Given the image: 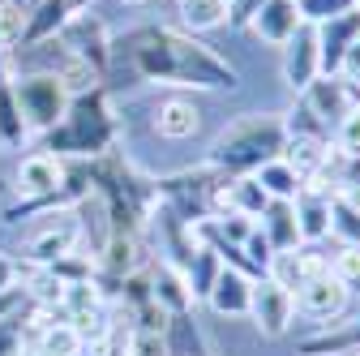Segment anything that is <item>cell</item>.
Here are the masks:
<instances>
[{"instance_id":"6da1fadb","label":"cell","mask_w":360,"mask_h":356,"mask_svg":"<svg viewBox=\"0 0 360 356\" xmlns=\"http://www.w3.org/2000/svg\"><path fill=\"white\" fill-rule=\"evenodd\" d=\"M283 142H288V129H283L279 116H240V120H232L228 129L219 133L210 163H214L219 172L253 176L262 163L279 159Z\"/></svg>"},{"instance_id":"7a4b0ae2","label":"cell","mask_w":360,"mask_h":356,"mask_svg":"<svg viewBox=\"0 0 360 356\" xmlns=\"http://www.w3.org/2000/svg\"><path fill=\"white\" fill-rule=\"evenodd\" d=\"M249 318L262 331V339H279L292 331L296 322V296L288 288H279L275 279H253V296H249Z\"/></svg>"},{"instance_id":"3957f363","label":"cell","mask_w":360,"mask_h":356,"mask_svg":"<svg viewBox=\"0 0 360 356\" xmlns=\"http://www.w3.org/2000/svg\"><path fill=\"white\" fill-rule=\"evenodd\" d=\"M65 108H69V91L52 73H39V77L18 82V112H22L26 125L48 129V125L65 120Z\"/></svg>"},{"instance_id":"277c9868","label":"cell","mask_w":360,"mask_h":356,"mask_svg":"<svg viewBox=\"0 0 360 356\" xmlns=\"http://www.w3.org/2000/svg\"><path fill=\"white\" fill-rule=\"evenodd\" d=\"M347 300H352V288L326 271V275H318V279H309V284L296 288V314L313 318L318 326H326V322H335L347 309Z\"/></svg>"},{"instance_id":"5b68a950","label":"cell","mask_w":360,"mask_h":356,"mask_svg":"<svg viewBox=\"0 0 360 356\" xmlns=\"http://www.w3.org/2000/svg\"><path fill=\"white\" fill-rule=\"evenodd\" d=\"M322 73V43H318V26L304 22L288 43H283V77L292 91H304L309 82H318Z\"/></svg>"},{"instance_id":"8992f818","label":"cell","mask_w":360,"mask_h":356,"mask_svg":"<svg viewBox=\"0 0 360 356\" xmlns=\"http://www.w3.org/2000/svg\"><path fill=\"white\" fill-rule=\"evenodd\" d=\"M48 219H52V224L43 228V232H34V241H30V258H34L39 266H52V262L69 258L73 245H77V236H82V224L73 219V210L48 215Z\"/></svg>"},{"instance_id":"52a82bcc","label":"cell","mask_w":360,"mask_h":356,"mask_svg":"<svg viewBox=\"0 0 360 356\" xmlns=\"http://www.w3.org/2000/svg\"><path fill=\"white\" fill-rule=\"evenodd\" d=\"M300 26H304V18H300V5H296V0H262L257 18L249 22V30H253L262 43H275V48H283V43H288Z\"/></svg>"},{"instance_id":"ba28073f","label":"cell","mask_w":360,"mask_h":356,"mask_svg":"<svg viewBox=\"0 0 360 356\" xmlns=\"http://www.w3.org/2000/svg\"><path fill=\"white\" fill-rule=\"evenodd\" d=\"M330 206H335V198H330V193H318V189H309V185L292 198L300 245H318V241H326V236H330Z\"/></svg>"},{"instance_id":"9c48e42d","label":"cell","mask_w":360,"mask_h":356,"mask_svg":"<svg viewBox=\"0 0 360 356\" xmlns=\"http://www.w3.org/2000/svg\"><path fill=\"white\" fill-rule=\"evenodd\" d=\"M300 356H356L360 352V318H347V322H326L318 335H304L300 343Z\"/></svg>"},{"instance_id":"30bf717a","label":"cell","mask_w":360,"mask_h":356,"mask_svg":"<svg viewBox=\"0 0 360 356\" xmlns=\"http://www.w3.org/2000/svg\"><path fill=\"white\" fill-rule=\"evenodd\" d=\"M249 296H253V279L232 271V266H223L214 288H210V296H206V305L219 318H249Z\"/></svg>"},{"instance_id":"8fae6325","label":"cell","mask_w":360,"mask_h":356,"mask_svg":"<svg viewBox=\"0 0 360 356\" xmlns=\"http://www.w3.org/2000/svg\"><path fill=\"white\" fill-rule=\"evenodd\" d=\"M150 296H155V305L163 309L167 318H180V314H189V309L198 305L193 292H189V284H185V271H180V266H172V262H159V266H155Z\"/></svg>"},{"instance_id":"7c38bea8","label":"cell","mask_w":360,"mask_h":356,"mask_svg":"<svg viewBox=\"0 0 360 356\" xmlns=\"http://www.w3.org/2000/svg\"><path fill=\"white\" fill-rule=\"evenodd\" d=\"M65 185V167L56 155H30L18 163V193L22 198H52Z\"/></svg>"},{"instance_id":"4fadbf2b","label":"cell","mask_w":360,"mask_h":356,"mask_svg":"<svg viewBox=\"0 0 360 356\" xmlns=\"http://www.w3.org/2000/svg\"><path fill=\"white\" fill-rule=\"evenodd\" d=\"M198 125H202V112H198L189 99H167V103H159V112H155V129H159V138H167V142L193 138Z\"/></svg>"},{"instance_id":"5bb4252c","label":"cell","mask_w":360,"mask_h":356,"mask_svg":"<svg viewBox=\"0 0 360 356\" xmlns=\"http://www.w3.org/2000/svg\"><path fill=\"white\" fill-rule=\"evenodd\" d=\"M262 236L270 241V249H300V232H296V210L292 202H270L262 210Z\"/></svg>"},{"instance_id":"9a60e30c","label":"cell","mask_w":360,"mask_h":356,"mask_svg":"<svg viewBox=\"0 0 360 356\" xmlns=\"http://www.w3.org/2000/svg\"><path fill=\"white\" fill-rule=\"evenodd\" d=\"M326 151H330V138H288L283 151H279V159L300 176V181H309V176L322 167Z\"/></svg>"},{"instance_id":"2e32d148","label":"cell","mask_w":360,"mask_h":356,"mask_svg":"<svg viewBox=\"0 0 360 356\" xmlns=\"http://www.w3.org/2000/svg\"><path fill=\"white\" fill-rule=\"evenodd\" d=\"M253 181L266 189V198L270 202H292L300 189H304V181H300V176L283 163V159H270V163H262L257 172H253Z\"/></svg>"},{"instance_id":"e0dca14e","label":"cell","mask_w":360,"mask_h":356,"mask_svg":"<svg viewBox=\"0 0 360 356\" xmlns=\"http://www.w3.org/2000/svg\"><path fill=\"white\" fill-rule=\"evenodd\" d=\"M34 352L39 356H82L86 343H82L73 322H48L39 331V339H34Z\"/></svg>"},{"instance_id":"ac0fdd59","label":"cell","mask_w":360,"mask_h":356,"mask_svg":"<svg viewBox=\"0 0 360 356\" xmlns=\"http://www.w3.org/2000/svg\"><path fill=\"white\" fill-rule=\"evenodd\" d=\"M99 258H103V266H108L112 275H124V279H129V275H138V266H142V245L133 241L129 232H124V236H120V232H112Z\"/></svg>"},{"instance_id":"d6986e66","label":"cell","mask_w":360,"mask_h":356,"mask_svg":"<svg viewBox=\"0 0 360 356\" xmlns=\"http://www.w3.org/2000/svg\"><path fill=\"white\" fill-rule=\"evenodd\" d=\"M176 5H180V22L189 30H219L232 13L228 0H176Z\"/></svg>"},{"instance_id":"ffe728a7","label":"cell","mask_w":360,"mask_h":356,"mask_svg":"<svg viewBox=\"0 0 360 356\" xmlns=\"http://www.w3.org/2000/svg\"><path fill=\"white\" fill-rule=\"evenodd\" d=\"M219 271H223V262H219V253H214V249H198V253L185 262V284H189L193 300H206V296H210V288H214Z\"/></svg>"},{"instance_id":"44dd1931","label":"cell","mask_w":360,"mask_h":356,"mask_svg":"<svg viewBox=\"0 0 360 356\" xmlns=\"http://www.w3.org/2000/svg\"><path fill=\"white\" fill-rule=\"evenodd\" d=\"M65 18H69V0H43V5L34 9V18L26 13V26H22V43H43L52 30H60L65 26Z\"/></svg>"},{"instance_id":"7402d4cb","label":"cell","mask_w":360,"mask_h":356,"mask_svg":"<svg viewBox=\"0 0 360 356\" xmlns=\"http://www.w3.org/2000/svg\"><path fill=\"white\" fill-rule=\"evenodd\" d=\"M22 26H26V9L13 5V0H0V52L22 43Z\"/></svg>"},{"instance_id":"603a6c76","label":"cell","mask_w":360,"mask_h":356,"mask_svg":"<svg viewBox=\"0 0 360 356\" xmlns=\"http://www.w3.org/2000/svg\"><path fill=\"white\" fill-rule=\"evenodd\" d=\"M296 5H300V18H304V22L322 26V22H330V18L352 13V9H356V0H296Z\"/></svg>"},{"instance_id":"cb8c5ba5","label":"cell","mask_w":360,"mask_h":356,"mask_svg":"<svg viewBox=\"0 0 360 356\" xmlns=\"http://www.w3.org/2000/svg\"><path fill=\"white\" fill-rule=\"evenodd\" d=\"M330 275H335V279H343L347 288H360V241H352V245H343V249L335 253Z\"/></svg>"},{"instance_id":"d4e9b609","label":"cell","mask_w":360,"mask_h":356,"mask_svg":"<svg viewBox=\"0 0 360 356\" xmlns=\"http://www.w3.org/2000/svg\"><path fill=\"white\" fill-rule=\"evenodd\" d=\"M335 151H343L347 159H360V108H352L335 125Z\"/></svg>"},{"instance_id":"484cf974","label":"cell","mask_w":360,"mask_h":356,"mask_svg":"<svg viewBox=\"0 0 360 356\" xmlns=\"http://www.w3.org/2000/svg\"><path fill=\"white\" fill-rule=\"evenodd\" d=\"M129 356H167V331H129Z\"/></svg>"},{"instance_id":"4316f807","label":"cell","mask_w":360,"mask_h":356,"mask_svg":"<svg viewBox=\"0 0 360 356\" xmlns=\"http://www.w3.org/2000/svg\"><path fill=\"white\" fill-rule=\"evenodd\" d=\"M339 77H343V82H352L356 91H360V39L343 52V61H339Z\"/></svg>"},{"instance_id":"83f0119b","label":"cell","mask_w":360,"mask_h":356,"mask_svg":"<svg viewBox=\"0 0 360 356\" xmlns=\"http://www.w3.org/2000/svg\"><path fill=\"white\" fill-rule=\"evenodd\" d=\"M257 9H262V0H232L228 22H232V26H249V22L257 18Z\"/></svg>"},{"instance_id":"f1b7e54d","label":"cell","mask_w":360,"mask_h":356,"mask_svg":"<svg viewBox=\"0 0 360 356\" xmlns=\"http://www.w3.org/2000/svg\"><path fill=\"white\" fill-rule=\"evenodd\" d=\"M339 198H343L352 210H360V176H352V181L343 185V193H339Z\"/></svg>"},{"instance_id":"f546056e","label":"cell","mask_w":360,"mask_h":356,"mask_svg":"<svg viewBox=\"0 0 360 356\" xmlns=\"http://www.w3.org/2000/svg\"><path fill=\"white\" fill-rule=\"evenodd\" d=\"M124 5H146V0H124Z\"/></svg>"},{"instance_id":"4dcf8cb0","label":"cell","mask_w":360,"mask_h":356,"mask_svg":"<svg viewBox=\"0 0 360 356\" xmlns=\"http://www.w3.org/2000/svg\"><path fill=\"white\" fill-rule=\"evenodd\" d=\"M356 13H360V0H356Z\"/></svg>"},{"instance_id":"1f68e13d","label":"cell","mask_w":360,"mask_h":356,"mask_svg":"<svg viewBox=\"0 0 360 356\" xmlns=\"http://www.w3.org/2000/svg\"><path fill=\"white\" fill-rule=\"evenodd\" d=\"M26 356H39V352H26Z\"/></svg>"},{"instance_id":"d6a6232c","label":"cell","mask_w":360,"mask_h":356,"mask_svg":"<svg viewBox=\"0 0 360 356\" xmlns=\"http://www.w3.org/2000/svg\"><path fill=\"white\" fill-rule=\"evenodd\" d=\"M228 5H232V0H228Z\"/></svg>"},{"instance_id":"836d02e7","label":"cell","mask_w":360,"mask_h":356,"mask_svg":"<svg viewBox=\"0 0 360 356\" xmlns=\"http://www.w3.org/2000/svg\"><path fill=\"white\" fill-rule=\"evenodd\" d=\"M356 356H360V352H356Z\"/></svg>"}]
</instances>
